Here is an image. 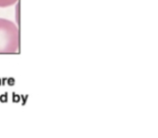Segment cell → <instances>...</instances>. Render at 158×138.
<instances>
[{
	"mask_svg": "<svg viewBox=\"0 0 158 138\" xmlns=\"http://www.w3.org/2000/svg\"><path fill=\"white\" fill-rule=\"evenodd\" d=\"M19 0H0V7H7L15 5Z\"/></svg>",
	"mask_w": 158,
	"mask_h": 138,
	"instance_id": "cell-2",
	"label": "cell"
},
{
	"mask_svg": "<svg viewBox=\"0 0 158 138\" xmlns=\"http://www.w3.org/2000/svg\"><path fill=\"white\" fill-rule=\"evenodd\" d=\"M20 35L19 27L11 20L0 18V54L19 51Z\"/></svg>",
	"mask_w": 158,
	"mask_h": 138,
	"instance_id": "cell-1",
	"label": "cell"
}]
</instances>
